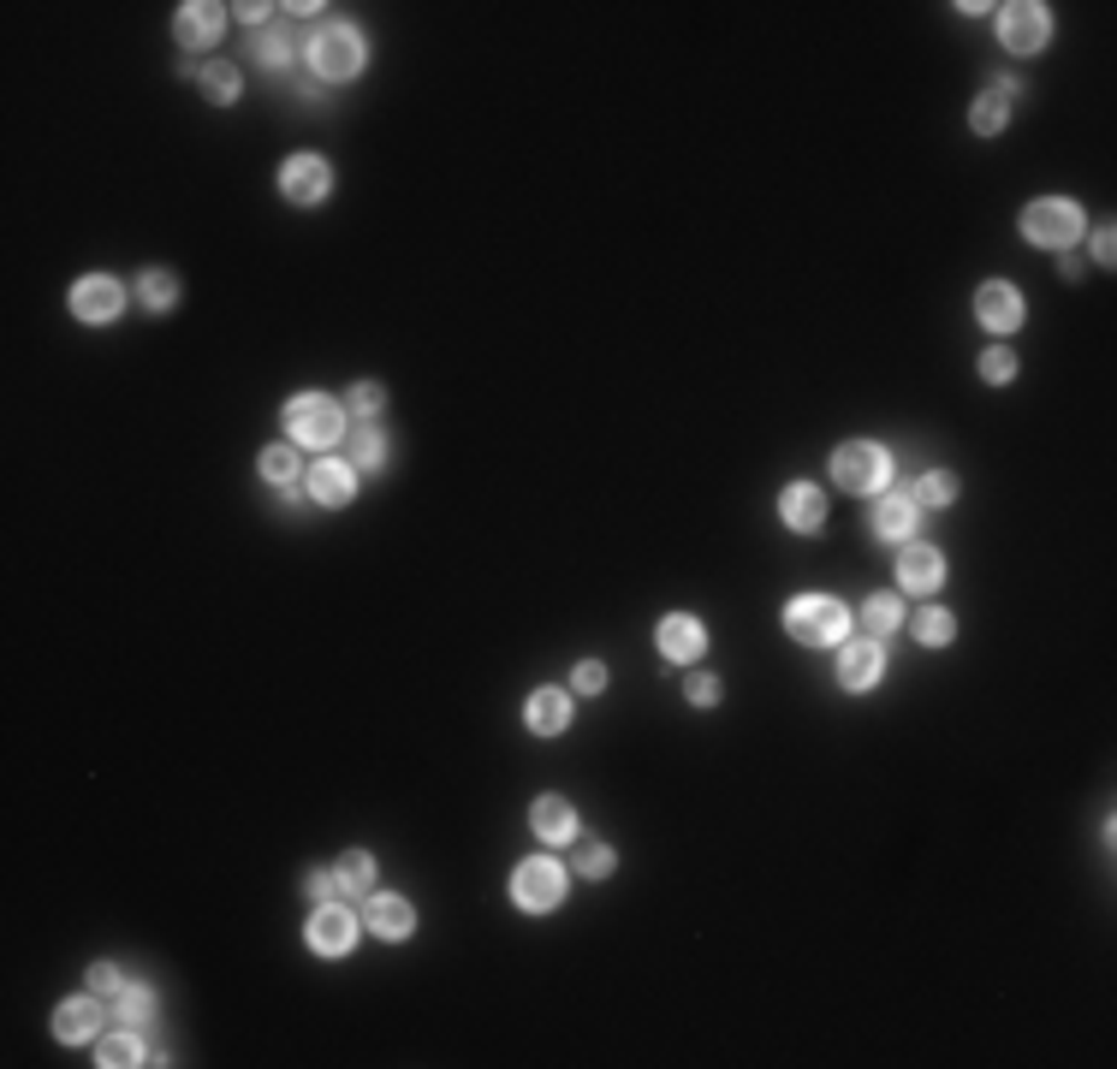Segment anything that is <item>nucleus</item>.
Listing matches in <instances>:
<instances>
[{"mask_svg":"<svg viewBox=\"0 0 1117 1069\" xmlns=\"http://www.w3.org/2000/svg\"><path fill=\"white\" fill-rule=\"evenodd\" d=\"M785 630L809 648H832V642H845L850 612H845V600H832V595H797L785 607Z\"/></svg>","mask_w":1117,"mask_h":1069,"instance_id":"f257e3e1","label":"nucleus"},{"mask_svg":"<svg viewBox=\"0 0 1117 1069\" xmlns=\"http://www.w3.org/2000/svg\"><path fill=\"white\" fill-rule=\"evenodd\" d=\"M286 434H291V440H303V446H321V452H328L333 440H346V410L328 404V399H316V392H303V399H291V404H286Z\"/></svg>","mask_w":1117,"mask_h":1069,"instance_id":"f03ea898","label":"nucleus"},{"mask_svg":"<svg viewBox=\"0 0 1117 1069\" xmlns=\"http://www.w3.org/2000/svg\"><path fill=\"white\" fill-rule=\"evenodd\" d=\"M1023 238H1035L1046 250H1064L1081 238V209L1064 197H1046V202H1028L1023 209Z\"/></svg>","mask_w":1117,"mask_h":1069,"instance_id":"7ed1b4c3","label":"nucleus"},{"mask_svg":"<svg viewBox=\"0 0 1117 1069\" xmlns=\"http://www.w3.org/2000/svg\"><path fill=\"white\" fill-rule=\"evenodd\" d=\"M309 66H316V78H357V66H363V37H357L351 24H328L309 37Z\"/></svg>","mask_w":1117,"mask_h":1069,"instance_id":"20e7f679","label":"nucleus"},{"mask_svg":"<svg viewBox=\"0 0 1117 1069\" xmlns=\"http://www.w3.org/2000/svg\"><path fill=\"white\" fill-rule=\"evenodd\" d=\"M886 470H891V458L874 440H850L845 452H832V481L845 493H874L886 481Z\"/></svg>","mask_w":1117,"mask_h":1069,"instance_id":"39448f33","label":"nucleus"},{"mask_svg":"<svg viewBox=\"0 0 1117 1069\" xmlns=\"http://www.w3.org/2000/svg\"><path fill=\"white\" fill-rule=\"evenodd\" d=\"M511 898H518L523 909H559V898H565V868L559 861H523L518 868V879H511Z\"/></svg>","mask_w":1117,"mask_h":1069,"instance_id":"423d86ee","label":"nucleus"},{"mask_svg":"<svg viewBox=\"0 0 1117 1069\" xmlns=\"http://www.w3.org/2000/svg\"><path fill=\"white\" fill-rule=\"evenodd\" d=\"M280 191L291 202H303V209H316V202L333 191V167L321 161V154H291V161L280 167Z\"/></svg>","mask_w":1117,"mask_h":1069,"instance_id":"0eeeda50","label":"nucleus"},{"mask_svg":"<svg viewBox=\"0 0 1117 1069\" xmlns=\"http://www.w3.org/2000/svg\"><path fill=\"white\" fill-rule=\"evenodd\" d=\"M303 939H309V951H321V957H346L351 945H357V916H351V909H339V903H316Z\"/></svg>","mask_w":1117,"mask_h":1069,"instance_id":"6e6552de","label":"nucleus"},{"mask_svg":"<svg viewBox=\"0 0 1117 1069\" xmlns=\"http://www.w3.org/2000/svg\"><path fill=\"white\" fill-rule=\"evenodd\" d=\"M999 37H1005L1010 54H1035V48H1046V37H1053V19H1046V7H1028V0H1017V7H1005Z\"/></svg>","mask_w":1117,"mask_h":1069,"instance_id":"1a4fd4ad","label":"nucleus"},{"mask_svg":"<svg viewBox=\"0 0 1117 1069\" xmlns=\"http://www.w3.org/2000/svg\"><path fill=\"white\" fill-rule=\"evenodd\" d=\"M119 303H126V291H119V280H108V273H90V280L72 286V316L78 321H113Z\"/></svg>","mask_w":1117,"mask_h":1069,"instance_id":"9d476101","label":"nucleus"},{"mask_svg":"<svg viewBox=\"0 0 1117 1069\" xmlns=\"http://www.w3.org/2000/svg\"><path fill=\"white\" fill-rule=\"evenodd\" d=\"M975 316H981V327H993V333H1010V327H1023V298H1017V286H1005V280L981 286V291H975Z\"/></svg>","mask_w":1117,"mask_h":1069,"instance_id":"9b49d317","label":"nucleus"},{"mask_svg":"<svg viewBox=\"0 0 1117 1069\" xmlns=\"http://www.w3.org/2000/svg\"><path fill=\"white\" fill-rule=\"evenodd\" d=\"M898 582H904V589H916V595H934L939 582H945V559L934 553V547L909 541L904 553H898Z\"/></svg>","mask_w":1117,"mask_h":1069,"instance_id":"f8f14e48","label":"nucleus"},{"mask_svg":"<svg viewBox=\"0 0 1117 1069\" xmlns=\"http://www.w3.org/2000/svg\"><path fill=\"white\" fill-rule=\"evenodd\" d=\"M880 671H886L880 642H845V653H838V683L845 689H874Z\"/></svg>","mask_w":1117,"mask_h":1069,"instance_id":"ddd939ff","label":"nucleus"},{"mask_svg":"<svg viewBox=\"0 0 1117 1069\" xmlns=\"http://www.w3.org/2000/svg\"><path fill=\"white\" fill-rule=\"evenodd\" d=\"M779 517H785V523L797 529V534H809V529L827 523V499H820V488H809V481H797V488H785Z\"/></svg>","mask_w":1117,"mask_h":1069,"instance_id":"4468645a","label":"nucleus"},{"mask_svg":"<svg viewBox=\"0 0 1117 1069\" xmlns=\"http://www.w3.org/2000/svg\"><path fill=\"white\" fill-rule=\"evenodd\" d=\"M701 648H708V630H701L690 612H672L660 625V653H666V660H696Z\"/></svg>","mask_w":1117,"mask_h":1069,"instance_id":"2eb2a0df","label":"nucleus"},{"mask_svg":"<svg viewBox=\"0 0 1117 1069\" xmlns=\"http://www.w3.org/2000/svg\"><path fill=\"white\" fill-rule=\"evenodd\" d=\"M523 713H529V731H541V737H559L565 726H571V696H565V689H536Z\"/></svg>","mask_w":1117,"mask_h":1069,"instance_id":"dca6fc26","label":"nucleus"},{"mask_svg":"<svg viewBox=\"0 0 1117 1069\" xmlns=\"http://www.w3.org/2000/svg\"><path fill=\"white\" fill-rule=\"evenodd\" d=\"M96 1028H101V1005H96V998H66V1005L54 1010V1033H60V1040H72V1046L96 1040Z\"/></svg>","mask_w":1117,"mask_h":1069,"instance_id":"f3484780","label":"nucleus"},{"mask_svg":"<svg viewBox=\"0 0 1117 1069\" xmlns=\"http://www.w3.org/2000/svg\"><path fill=\"white\" fill-rule=\"evenodd\" d=\"M351 481H357V470H351V463L321 458L316 470H309V493H316L321 506H346V499H351Z\"/></svg>","mask_w":1117,"mask_h":1069,"instance_id":"a211bd4d","label":"nucleus"},{"mask_svg":"<svg viewBox=\"0 0 1117 1069\" xmlns=\"http://www.w3.org/2000/svg\"><path fill=\"white\" fill-rule=\"evenodd\" d=\"M220 24H227L220 7H179V42L184 48H209L220 37Z\"/></svg>","mask_w":1117,"mask_h":1069,"instance_id":"6ab92c4d","label":"nucleus"},{"mask_svg":"<svg viewBox=\"0 0 1117 1069\" xmlns=\"http://www.w3.org/2000/svg\"><path fill=\"white\" fill-rule=\"evenodd\" d=\"M369 927H375L381 939H410L417 916H410V903H405V898H392V891H387V898H375V903H369Z\"/></svg>","mask_w":1117,"mask_h":1069,"instance_id":"aec40b11","label":"nucleus"},{"mask_svg":"<svg viewBox=\"0 0 1117 1069\" xmlns=\"http://www.w3.org/2000/svg\"><path fill=\"white\" fill-rule=\"evenodd\" d=\"M529 820H536V832H541L547 843H559V838L577 832V815H571V802H565V797H541Z\"/></svg>","mask_w":1117,"mask_h":1069,"instance_id":"412c9836","label":"nucleus"},{"mask_svg":"<svg viewBox=\"0 0 1117 1069\" xmlns=\"http://www.w3.org/2000/svg\"><path fill=\"white\" fill-rule=\"evenodd\" d=\"M909 529H916V499H880V506H874V534L904 541Z\"/></svg>","mask_w":1117,"mask_h":1069,"instance_id":"4be33fe9","label":"nucleus"},{"mask_svg":"<svg viewBox=\"0 0 1117 1069\" xmlns=\"http://www.w3.org/2000/svg\"><path fill=\"white\" fill-rule=\"evenodd\" d=\"M113 1016L126 1028H143L149 1016H154V992L149 987H119V1005H113Z\"/></svg>","mask_w":1117,"mask_h":1069,"instance_id":"5701e85b","label":"nucleus"},{"mask_svg":"<svg viewBox=\"0 0 1117 1069\" xmlns=\"http://www.w3.org/2000/svg\"><path fill=\"white\" fill-rule=\"evenodd\" d=\"M369 886H375V861H369L363 850H351L346 861H339V891H351V898H369Z\"/></svg>","mask_w":1117,"mask_h":1069,"instance_id":"b1692460","label":"nucleus"},{"mask_svg":"<svg viewBox=\"0 0 1117 1069\" xmlns=\"http://www.w3.org/2000/svg\"><path fill=\"white\" fill-rule=\"evenodd\" d=\"M101 1063L108 1069H126V1063H143V1040H137L131 1028H119V1033H108L101 1040Z\"/></svg>","mask_w":1117,"mask_h":1069,"instance_id":"393cba45","label":"nucleus"},{"mask_svg":"<svg viewBox=\"0 0 1117 1069\" xmlns=\"http://www.w3.org/2000/svg\"><path fill=\"white\" fill-rule=\"evenodd\" d=\"M862 625L874 630V642H880V636H891V630L904 625V607H898V600H891V595H874L868 607H862Z\"/></svg>","mask_w":1117,"mask_h":1069,"instance_id":"a878e982","label":"nucleus"},{"mask_svg":"<svg viewBox=\"0 0 1117 1069\" xmlns=\"http://www.w3.org/2000/svg\"><path fill=\"white\" fill-rule=\"evenodd\" d=\"M381 458H387V434L357 428V434H351V463H357V470H381Z\"/></svg>","mask_w":1117,"mask_h":1069,"instance_id":"bb28decb","label":"nucleus"},{"mask_svg":"<svg viewBox=\"0 0 1117 1069\" xmlns=\"http://www.w3.org/2000/svg\"><path fill=\"white\" fill-rule=\"evenodd\" d=\"M262 476L273 481V488L291 493V481H298V458H291V446H268V452H262Z\"/></svg>","mask_w":1117,"mask_h":1069,"instance_id":"cd10ccee","label":"nucleus"},{"mask_svg":"<svg viewBox=\"0 0 1117 1069\" xmlns=\"http://www.w3.org/2000/svg\"><path fill=\"white\" fill-rule=\"evenodd\" d=\"M137 291H143V303H149V309H173V298H179V280H173V273H161V268H149V273H143V286H137Z\"/></svg>","mask_w":1117,"mask_h":1069,"instance_id":"c85d7f7f","label":"nucleus"},{"mask_svg":"<svg viewBox=\"0 0 1117 1069\" xmlns=\"http://www.w3.org/2000/svg\"><path fill=\"white\" fill-rule=\"evenodd\" d=\"M916 499H921V506H951V499H957V481L945 476V470H927V476L916 481Z\"/></svg>","mask_w":1117,"mask_h":1069,"instance_id":"c756f323","label":"nucleus"},{"mask_svg":"<svg viewBox=\"0 0 1117 1069\" xmlns=\"http://www.w3.org/2000/svg\"><path fill=\"white\" fill-rule=\"evenodd\" d=\"M951 630H957L951 612H939V607H927V612L916 618V636H921L927 648H945V642H951Z\"/></svg>","mask_w":1117,"mask_h":1069,"instance_id":"7c9ffc66","label":"nucleus"},{"mask_svg":"<svg viewBox=\"0 0 1117 1069\" xmlns=\"http://www.w3.org/2000/svg\"><path fill=\"white\" fill-rule=\"evenodd\" d=\"M969 126H975V131H981V137H993V131H999V126H1005V96H999V90H993V96H981V101H975Z\"/></svg>","mask_w":1117,"mask_h":1069,"instance_id":"2f4dec72","label":"nucleus"},{"mask_svg":"<svg viewBox=\"0 0 1117 1069\" xmlns=\"http://www.w3.org/2000/svg\"><path fill=\"white\" fill-rule=\"evenodd\" d=\"M577 868L589 873V879H607L612 873V850H607V843H577Z\"/></svg>","mask_w":1117,"mask_h":1069,"instance_id":"473e14b6","label":"nucleus"},{"mask_svg":"<svg viewBox=\"0 0 1117 1069\" xmlns=\"http://www.w3.org/2000/svg\"><path fill=\"white\" fill-rule=\"evenodd\" d=\"M202 90H209V101H232L238 96V72L232 66H209V72H202Z\"/></svg>","mask_w":1117,"mask_h":1069,"instance_id":"72a5a7b5","label":"nucleus"},{"mask_svg":"<svg viewBox=\"0 0 1117 1069\" xmlns=\"http://www.w3.org/2000/svg\"><path fill=\"white\" fill-rule=\"evenodd\" d=\"M381 399H387V392H381V387H375V381H357L346 404H351V417H363V422H369V417H375V410H381Z\"/></svg>","mask_w":1117,"mask_h":1069,"instance_id":"f704fd0d","label":"nucleus"},{"mask_svg":"<svg viewBox=\"0 0 1117 1069\" xmlns=\"http://www.w3.org/2000/svg\"><path fill=\"white\" fill-rule=\"evenodd\" d=\"M286 54H291V48H286L280 30H256V60H262V66H286Z\"/></svg>","mask_w":1117,"mask_h":1069,"instance_id":"c9c22d12","label":"nucleus"},{"mask_svg":"<svg viewBox=\"0 0 1117 1069\" xmlns=\"http://www.w3.org/2000/svg\"><path fill=\"white\" fill-rule=\"evenodd\" d=\"M571 683L582 689V696H600V689H607V666H600V660H582V666L571 671Z\"/></svg>","mask_w":1117,"mask_h":1069,"instance_id":"e433bc0d","label":"nucleus"},{"mask_svg":"<svg viewBox=\"0 0 1117 1069\" xmlns=\"http://www.w3.org/2000/svg\"><path fill=\"white\" fill-rule=\"evenodd\" d=\"M981 374H987V381H1010V374H1017V357H1010L1005 344H999V351H987V357H981Z\"/></svg>","mask_w":1117,"mask_h":1069,"instance_id":"4c0bfd02","label":"nucleus"},{"mask_svg":"<svg viewBox=\"0 0 1117 1069\" xmlns=\"http://www.w3.org/2000/svg\"><path fill=\"white\" fill-rule=\"evenodd\" d=\"M684 696H690L696 707H708V701H719V678H708V671H701V678L684 683Z\"/></svg>","mask_w":1117,"mask_h":1069,"instance_id":"58836bf2","label":"nucleus"},{"mask_svg":"<svg viewBox=\"0 0 1117 1069\" xmlns=\"http://www.w3.org/2000/svg\"><path fill=\"white\" fill-rule=\"evenodd\" d=\"M333 886H339V873H309V879H303V891H309L316 903H328V898H333Z\"/></svg>","mask_w":1117,"mask_h":1069,"instance_id":"ea45409f","label":"nucleus"},{"mask_svg":"<svg viewBox=\"0 0 1117 1069\" xmlns=\"http://www.w3.org/2000/svg\"><path fill=\"white\" fill-rule=\"evenodd\" d=\"M90 987H96V992H119V969H113V962H96V969H90Z\"/></svg>","mask_w":1117,"mask_h":1069,"instance_id":"a19ab883","label":"nucleus"},{"mask_svg":"<svg viewBox=\"0 0 1117 1069\" xmlns=\"http://www.w3.org/2000/svg\"><path fill=\"white\" fill-rule=\"evenodd\" d=\"M1094 256H1099V262H1111V227L1094 232Z\"/></svg>","mask_w":1117,"mask_h":1069,"instance_id":"79ce46f5","label":"nucleus"}]
</instances>
